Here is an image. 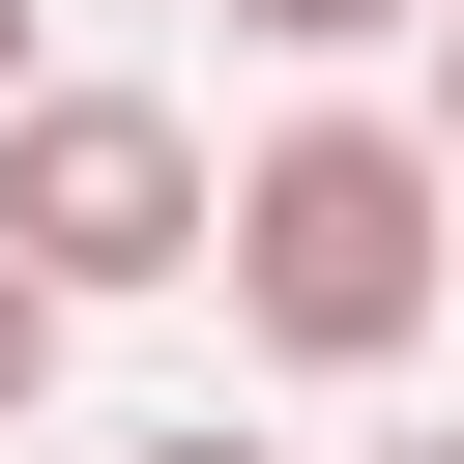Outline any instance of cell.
<instances>
[{
	"instance_id": "cell-1",
	"label": "cell",
	"mask_w": 464,
	"mask_h": 464,
	"mask_svg": "<svg viewBox=\"0 0 464 464\" xmlns=\"http://www.w3.org/2000/svg\"><path fill=\"white\" fill-rule=\"evenodd\" d=\"M203 290H232L261 377H406L435 290H464V145H435V116H261Z\"/></svg>"
},
{
	"instance_id": "cell-7",
	"label": "cell",
	"mask_w": 464,
	"mask_h": 464,
	"mask_svg": "<svg viewBox=\"0 0 464 464\" xmlns=\"http://www.w3.org/2000/svg\"><path fill=\"white\" fill-rule=\"evenodd\" d=\"M0 116H29V0H0Z\"/></svg>"
},
{
	"instance_id": "cell-6",
	"label": "cell",
	"mask_w": 464,
	"mask_h": 464,
	"mask_svg": "<svg viewBox=\"0 0 464 464\" xmlns=\"http://www.w3.org/2000/svg\"><path fill=\"white\" fill-rule=\"evenodd\" d=\"M116 464H261V435H232V406H174V435H116Z\"/></svg>"
},
{
	"instance_id": "cell-4",
	"label": "cell",
	"mask_w": 464,
	"mask_h": 464,
	"mask_svg": "<svg viewBox=\"0 0 464 464\" xmlns=\"http://www.w3.org/2000/svg\"><path fill=\"white\" fill-rule=\"evenodd\" d=\"M261 58H377V29H435V0H232Z\"/></svg>"
},
{
	"instance_id": "cell-3",
	"label": "cell",
	"mask_w": 464,
	"mask_h": 464,
	"mask_svg": "<svg viewBox=\"0 0 464 464\" xmlns=\"http://www.w3.org/2000/svg\"><path fill=\"white\" fill-rule=\"evenodd\" d=\"M58 348H87V290H58V261H29V232H0V435H29V406H58Z\"/></svg>"
},
{
	"instance_id": "cell-2",
	"label": "cell",
	"mask_w": 464,
	"mask_h": 464,
	"mask_svg": "<svg viewBox=\"0 0 464 464\" xmlns=\"http://www.w3.org/2000/svg\"><path fill=\"white\" fill-rule=\"evenodd\" d=\"M0 232L116 319V290H203L232 174H203V116H174V87H29V116H0Z\"/></svg>"
},
{
	"instance_id": "cell-8",
	"label": "cell",
	"mask_w": 464,
	"mask_h": 464,
	"mask_svg": "<svg viewBox=\"0 0 464 464\" xmlns=\"http://www.w3.org/2000/svg\"><path fill=\"white\" fill-rule=\"evenodd\" d=\"M377 464H464V435H377Z\"/></svg>"
},
{
	"instance_id": "cell-5",
	"label": "cell",
	"mask_w": 464,
	"mask_h": 464,
	"mask_svg": "<svg viewBox=\"0 0 464 464\" xmlns=\"http://www.w3.org/2000/svg\"><path fill=\"white\" fill-rule=\"evenodd\" d=\"M406 58H435V87H406V116H435V145H464V0H435V29H406Z\"/></svg>"
}]
</instances>
